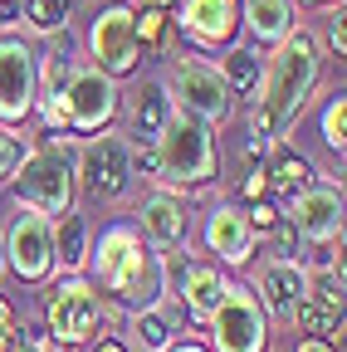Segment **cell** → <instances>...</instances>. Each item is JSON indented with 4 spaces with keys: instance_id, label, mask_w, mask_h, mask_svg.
<instances>
[{
    "instance_id": "1",
    "label": "cell",
    "mask_w": 347,
    "mask_h": 352,
    "mask_svg": "<svg viewBox=\"0 0 347 352\" xmlns=\"http://www.w3.org/2000/svg\"><path fill=\"white\" fill-rule=\"evenodd\" d=\"M323 78V44L313 30H293L284 44H274V54L265 59V78L249 103V138L254 142H279L293 132L298 113L309 108L313 88Z\"/></svg>"
},
{
    "instance_id": "2",
    "label": "cell",
    "mask_w": 347,
    "mask_h": 352,
    "mask_svg": "<svg viewBox=\"0 0 347 352\" xmlns=\"http://www.w3.org/2000/svg\"><path fill=\"white\" fill-rule=\"evenodd\" d=\"M89 274H93V289L117 298L127 314L161 298V259L137 226H108L103 235H93Z\"/></svg>"
},
{
    "instance_id": "3",
    "label": "cell",
    "mask_w": 347,
    "mask_h": 352,
    "mask_svg": "<svg viewBox=\"0 0 347 352\" xmlns=\"http://www.w3.org/2000/svg\"><path fill=\"white\" fill-rule=\"evenodd\" d=\"M157 157V176L152 182L177 191V196H191V191H205L221 171V152H215V127H205L201 118L191 113H171V122L161 127V138L152 147Z\"/></svg>"
},
{
    "instance_id": "4",
    "label": "cell",
    "mask_w": 347,
    "mask_h": 352,
    "mask_svg": "<svg viewBox=\"0 0 347 352\" xmlns=\"http://www.w3.org/2000/svg\"><path fill=\"white\" fill-rule=\"evenodd\" d=\"M10 191L20 206L39 210L59 220L64 210H74V152H69V138H49L45 147H30L25 162L15 166L10 176Z\"/></svg>"
},
{
    "instance_id": "5",
    "label": "cell",
    "mask_w": 347,
    "mask_h": 352,
    "mask_svg": "<svg viewBox=\"0 0 347 352\" xmlns=\"http://www.w3.org/2000/svg\"><path fill=\"white\" fill-rule=\"evenodd\" d=\"M108 323V303L93 289L89 274H59L49 303H45V333L59 347H89L98 328Z\"/></svg>"
},
{
    "instance_id": "6",
    "label": "cell",
    "mask_w": 347,
    "mask_h": 352,
    "mask_svg": "<svg viewBox=\"0 0 347 352\" xmlns=\"http://www.w3.org/2000/svg\"><path fill=\"white\" fill-rule=\"evenodd\" d=\"M133 147L122 142V132H93L89 142L78 147L74 157V191H83V201L93 206H113L127 196V186H133Z\"/></svg>"
},
{
    "instance_id": "7",
    "label": "cell",
    "mask_w": 347,
    "mask_h": 352,
    "mask_svg": "<svg viewBox=\"0 0 347 352\" xmlns=\"http://www.w3.org/2000/svg\"><path fill=\"white\" fill-rule=\"evenodd\" d=\"M161 83H166V94H171V108L201 118L205 127H225L235 118V98H230L225 78L215 74V64H205L196 54H181Z\"/></svg>"
},
{
    "instance_id": "8",
    "label": "cell",
    "mask_w": 347,
    "mask_h": 352,
    "mask_svg": "<svg viewBox=\"0 0 347 352\" xmlns=\"http://www.w3.org/2000/svg\"><path fill=\"white\" fill-rule=\"evenodd\" d=\"M205 338H210V352H269L274 318L259 308V298L245 284H230L205 323Z\"/></svg>"
},
{
    "instance_id": "9",
    "label": "cell",
    "mask_w": 347,
    "mask_h": 352,
    "mask_svg": "<svg viewBox=\"0 0 347 352\" xmlns=\"http://www.w3.org/2000/svg\"><path fill=\"white\" fill-rule=\"evenodd\" d=\"M142 39H137V10L133 6H103L89 25V64L108 78H127L142 69Z\"/></svg>"
},
{
    "instance_id": "10",
    "label": "cell",
    "mask_w": 347,
    "mask_h": 352,
    "mask_svg": "<svg viewBox=\"0 0 347 352\" xmlns=\"http://www.w3.org/2000/svg\"><path fill=\"white\" fill-rule=\"evenodd\" d=\"M64 122L69 132H103L113 118H117V103H122V88L117 78H108L103 69L93 64H69V78H64Z\"/></svg>"
},
{
    "instance_id": "11",
    "label": "cell",
    "mask_w": 347,
    "mask_h": 352,
    "mask_svg": "<svg viewBox=\"0 0 347 352\" xmlns=\"http://www.w3.org/2000/svg\"><path fill=\"white\" fill-rule=\"evenodd\" d=\"M39 98V50L25 34H0V122L20 127Z\"/></svg>"
},
{
    "instance_id": "12",
    "label": "cell",
    "mask_w": 347,
    "mask_h": 352,
    "mask_svg": "<svg viewBox=\"0 0 347 352\" xmlns=\"http://www.w3.org/2000/svg\"><path fill=\"white\" fill-rule=\"evenodd\" d=\"M5 270L25 284H45L54 279V220L20 206V215L5 230Z\"/></svg>"
},
{
    "instance_id": "13",
    "label": "cell",
    "mask_w": 347,
    "mask_h": 352,
    "mask_svg": "<svg viewBox=\"0 0 347 352\" xmlns=\"http://www.w3.org/2000/svg\"><path fill=\"white\" fill-rule=\"evenodd\" d=\"M284 220L293 226V235L309 240V245H342V186L309 182L303 191L289 196Z\"/></svg>"
},
{
    "instance_id": "14",
    "label": "cell",
    "mask_w": 347,
    "mask_h": 352,
    "mask_svg": "<svg viewBox=\"0 0 347 352\" xmlns=\"http://www.w3.org/2000/svg\"><path fill=\"white\" fill-rule=\"evenodd\" d=\"M201 245H205L210 264H225V270H245V264L254 259L259 235H254V226H249L245 206L221 201V206L205 215V226H201Z\"/></svg>"
},
{
    "instance_id": "15",
    "label": "cell",
    "mask_w": 347,
    "mask_h": 352,
    "mask_svg": "<svg viewBox=\"0 0 347 352\" xmlns=\"http://www.w3.org/2000/svg\"><path fill=\"white\" fill-rule=\"evenodd\" d=\"M117 113H122V142L127 147H157L161 127L171 122L177 108H171V94H166L161 78H142L133 94L117 103Z\"/></svg>"
},
{
    "instance_id": "16",
    "label": "cell",
    "mask_w": 347,
    "mask_h": 352,
    "mask_svg": "<svg viewBox=\"0 0 347 352\" xmlns=\"http://www.w3.org/2000/svg\"><path fill=\"white\" fill-rule=\"evenodd\" d=\"M181 15L171 20L201 50H225L240 34V0H177Z\"/></svg>"
},
{
    "instance_id": "17",
    "label": "cell",
    "mask_w": 347,
    "mask_h": 352,
    "mask_svg": "<svg viewBox=\"0 0 347 352\" xmlns=\"http://www.w3.org/2000/svg\"><path fill=\"white\" fill-rule=\"evenodd\" d=\"M186 196L166 191V186H152L142 201H137V230L152 250H177L186 245Z\"/></svg>"
},
{
    "instance_id": "18",
    "label": "cell",
    "mask_w": 347,
    "mask_h": 352,
    "mask_svg": "<svg viewBox=\"0 0 347 352\" xmlns=\"http://www.w3.org/2000/svg\"><path fill=\"white\" fill-rule=\"evenodd\" d=\"M249 294L259 298L269 318H289V308L303 298V264L298 259H265L254 270V284Z\"/></svg>"
},
{
    "instance_id": "19",
    "label": "cell",
    "mask_w": 347,
    "mask_h": 352,
    "mask_svg": "<svg viewBox=\"0 0 347 352\" xmlns=\"http://www.w3.org/2000/svg\"><path fill=\"white\" fill-rule=\"evenodd\" d=\"M230 279L221 274V264H210V259H191V270H186V284L177 294V308L186 314V328H205L210 314H215V303L225 298Z\"/></svg>"
},
{
    "instance_id": "20",
    "label": "cell",
    "mask_w": 347,
    "mask_h": 352,
    "mask_svg": "<svg viewBox=\"0 0 347 352\" xmlns=\"http://www.w3.org/2000/svg\"><path fill=\"white\" fill-rule=\"evenodd\" d=\"M127 333H133V347H137V352H166L171 342H181L186 318H181L177 303L157 298V303L133 308V314H127Z\"/></svg>"
},
{
    "instance_id": "21",
    "label": "cell",
    "mask_w": 347,
    "mask_h": 352,
    "mask_svg": "<svg viewBox=\"0 0 347 352\" xmlns=\"http://www.w3.org/2000/svg\"><path fill=\"white\" fill-rule=\"evenodd\" d=\"M240 25L249 30L254 50H274L298 30V6L293 0H240Z\"/></svg>"
},
{
    "instance_id": "22",
    "label": "cell",
    "mask_w": 347,
    "mask_h": 352,
    "mask_svg": "<svg viewBox=\"0 0 347 352\" xmlns=\"http://www.w3.org/2000/svg\"><path fill=\"white\" fill-rule=\"evenodd\" d=\"M89 245H93L89 215L64 210L54 220V274H83L89 270Z\"/></svg>"
},
{
    "instance_id": "23",
    "label": "cell",
    "mask_w": 347,
    "mask_h": 352,
    "mask_svg": "<svg viewBox=\"0 0 347 352\" xmlns=\"http://www.w3.org/2000/svg\"><path fill=\"white\" fill-rule=\"evenodd\" d=\"M265 182L274 191L293 196V191H303L313 182V166H309V157H303L289 138H279V142H265Z\"/></svg>"
},
{
    "instance_id": "24",
    "label": "cell",
    "mask_w": 347,
    "mask_h": 352,
    "mask_svg": "<svg viewBox=\"0 0 347 352\" xmlns=\"http://www.w3.org/2000/svg\"><path fill=\"white\" fill-rule=\"evenodd\" d=\"M215 74L225 78V88H230V98L240 103H254V94H259V78H265V59H259V50L254 44H225V59L215 64Z\"/></svg>"
},
{
    "instance_id": "25",
    "label": "cell",
    "mask_w": 347,
    "mask_h": 352,
    "mask_svg": "<svg viewBox=\"0 0 347 352\" xmlns=\"http://www.w3.org/2000/svg\"><path fill=\"white\" fill-rule=\"evenodd\" d=\"M293 333H303V338H337V347H342V314H333V308H323V303H313V298H298L293 308H289V318H284Z\"/></svg>"
},
{
    "instance_id": "26",
    "label": "cell",
    "mask_w": 347,
    "mask_h": 352,
    "mask_svg": "<svg viewBox=\"0 0 347 352\" xmlns=\"http://www.w3.org/2000/svg\"><path fill=\"white\" fill-rule=\"evenodd\" d=\"M74 6H78V0H20V20L34 34H54V30H69Z\"/></svg>"
},
{
    "instance_id": "27",
    "label": "cell",
    "mask_w": 347,
    "mask_h": 352,
    "mask_svg": "<svg viewBox=\"0 0 347 352\" xmlns=\"http://www.w3.org/2000/svg\"><path fill=\"white\" fill-rule=\"evenodd\" d=\"M137 39H142V54H166L171 39H177V25H171L166 10H142L137 15Z\"/></svg>"
},
{
    "instance_id": "28",
    "label": "cell",
    "mask_w": 347,
    "mask_h": 352,
    "mask_svg": "<svg viewBox=\"0 0 347 352\" xmlns=\"http://www.w3.org/2000/svg\"><path fill=\"white\" fill-rule=\"evenodd\" d=\"M318 127H323V147L342 157V147H347V94H342V88H337V94H328Z\"/></svg>"
},
{
    "instance_id": "29",
    "label": "cell",
    "mask_w": 347,
    "mask_h": 352,
    "mask_svg": "<svg viewBox=\"0 0 347 352\" xmlns=\"http://www.w3.org/2000/svg\"><path fill=\"white\" fill-rule=\"evenodd\" d=\"M25 152H30V138H25L20 127H5V122H0V186L15 176V166L25 162Z\"/></svg>"
},
{
    "instance_id": "30",
    "label": "cell",
    "mask_w": 347,
    "mask_h": 352,
    "mask_svg": "<svg viewBox=\"0 0 347 352\" xmlns=\"http://www.w3.org/2000/svg\"><path fill=\"white\" fill-rule=\"evenodd\" d=\"M265 240H269V259H298V245H303V240L293 235V226H289L284 215H279V226H274Z\"/></svg>"
},
{
    "instance_id": "31",
    "label": "cell",
    "mask_w": 347,
    "mask_h": 352,
    "mask_svg": "<svg viewBox=\"0 0 347 352\" xmlns=\"http://www.w3.org/2000/svg\"><path fill=\"white\" fill-rule=\"evenodd\" d=\"M45 347H49V333L34 328V323H25V328H15V342L5 352H45Z\"/></svg>"
},
{
    "instance_id": "32",
    "label": "cell",
    "mask_w": 347,
    "mask_h": 352,
    "mask_svg": "<svg viewBox=\"0 0 347 352\" xmlns=\"http://www.w3.org/2000/svg\"><path fill=\"white\" fill-rule=\"evenodd\" d=\"M245 215H249V226H254V235H269V230L279 226V210H274L269 201H249V206H245Z\"/></svg>"
},
{
    "instance_id": "33",
    "label": "cell",
    "mask_w": 347,
    "mask_h": 352,
    "mask_svg": "<svg viewBox=\"0 0 347 352\" xmlns=\"http://www.w3.org/2000/svg\"><path fill=\"white\" fill-rule=\"evenodd\" d=\"M323 44H328V50H333L337 59H342V50H347V25H342V6H337V10H333V15L323 20Z\"/></svg>"
},
{
    "instance_id": "34",
    "label": "cell",
    "mask_w": 347,
    "mask_h": 352,
    "mask_svg": "<svg viewBox=\"0 0 347 352\" xmlns=\"http://www.w3.org/2000/svg\"><path fill=\"white\" fill-rule=\"evenodd\" d=\"M265 191H269V182H265V162H254V166L245 171V182H240V196H245V201H259Z\"/></svg>"
},
{
    "instance_id": "35",
    "label": "cell",
    "mask_w": 347,
    "mask_h": 352,
    "mask_svg": "<svg viewBox=\"0 0 347 352\" xmlns=\"http://www.w3.org/2000/svg\"><path fill=\"white\" fill-rule=\"evenodd\" d=\"M15 328H20V323H15V308L5 303V294H0V352L15 342Z\"/></svg>"
},
{
    "instance_id": "36",
    "label": "cell",
    "mask_w": 347,
    "mask_h": 352,
    "mask_svg": "<svg viewBox=\"0 0 347 352\" xmlns=\"http://www.w3.org/2000/svg\"><path fill=\"white\" fill-rule=\"evenodd\" d=\"M293 352H333V342H328V338H303ZM337 352H342V347H337Z\"/></svg>"
},
{
    "instance_id": "37",
    "label": "cell",
    "mask_w": 347,
    "mask_h": 352,
    "mask_svg": "<svg viewBox=\"0 0 347 352\" xmlns=\"http://www.w3.org/2000/svg\"><path fill=\"white\" fill-rule=\"evenodd\" d=\"M166 352H210V347H201V342H191V338H181V342H171Z\"/></svg>"
},
{
    "instance_id": "38",
    "label": "cell",
    "mask_w": 347,
    "mask_h": 352,
    "mask_svg": "<svg viewBox=\"0 0 347 352\" xmlns=\"http://www.w3.org/2000/svg\"><path fill=\"white\" fill-rule=\"evenodd\" d=\"M93 352H127L117 338H103V342H93Z\"/></svg>"
},
{
    "instance_id": "39",
    "label": "cell",
    "mask_w": 347,
    "mask_h": 352,
    "mask_svg": "<svg viewBox=\"0 0 347 352\" xmlns=\"http://www.w3.org/2000/svg\"><path fill=\"white\" fill-rule=\"evenodd\" d=\"M166 6H177V0H142V10H166Z\"/></svg>"
},
{
    "instance_id": "40",
    "label": "cell",
    "mask_w": 347,
    "mask_h": 352,
    "mask_svg": "<svg viewBox=\"0 0 347 352\" xmlns=\"http://www.w3.org/2000/svg\"><path fill=\"white\" fill-rule=\"evenodd\" d=\"M293 6H333V0H293ZM337 6H342V0H337Z\"/></svg>"
},
{
    "instance_id": "41",
    "label": "cell",
    "mask_w": 347,
    "mask_h": 352,
    "mask_svg": "<svg viewBox=\"0 0 347 352\" xmlns=\"http://www.w3.org/2000/svg\"><path fill=\"white\" fill-rule=\"evenodd\" d=\"M0 274H5V235H0Z\"/></svg>"
}]
</instances>
